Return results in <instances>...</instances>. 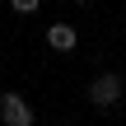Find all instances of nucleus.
<instances>
[{"mask_svg":"<svg viewBox=\"0 0 126 126\" xmlns=\"http://www.w3.org/2000/svg\"><path fill=\"white\" fill-rule=\"evenodd\" d=\"M122 89H126V84H122V75H117V70H98V75L89 79V103L108 112V108H117V103H122Z\"/></svg>","mask_w":126,"mask_h":126,"instance_id":"f257e3e1","label":"nucleus"},{"mask_svg":"<svg viewBox=\"0 0 126 126\" xmlns=\"http://www.w3.org/2000/svg\"><path fill=\"white\" fill-rule=\"evenodd\" d=\"M47 47H51V51H75V47H79V33H75L70 23H51V28H47Z\"/></svg>","mask_w":126,"mask_h":126,"instance_id":"7ed1b4c3","label":"nucleus"},{"mask_svg":"<svg viewBox=\"0 0 126 126\" xmlns=\"http://www.w3.org/2000/svg\"><path fill=\"white\" fill-rule=\"evenodd\" d=\"M37 5H42V0H9V9H14V14H33Z\"/></svg>","mask_w":126,"mask_h":126,"instance_id":"20e7f679","label":"nucleus"},{"mask_svg":"<svg viewBox=\"0 0 126 126\" xmlns=\"http://www.w3.org/2000/svg\"><path fill=\"white\" fill-rule=\"evenodd\" d=\"M75 5H94V0H75Z\"/></svg>","mask_w":126,"mask_h":126,"instance_id":"39448f33","label":"nucleus"},{"mask_svg":"<svg viewBox=\"0 0 126 126\" xmlns=\"http://www.w3.org/2000/svg\"><path fill=\"white\" fill-rule=\"evenodd\" d=\"M0 122L5 126H37V117H33V108H28L23 94L5 89V94H0Z\"/></svg>","mask_w":126,"mask_h":126,"instance_id":"f03ea898","label":"nucleus"}]
</instances>
